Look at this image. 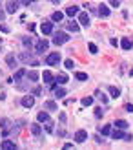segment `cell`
<instances>
[{"label":"cell","instance_id":"1","mask_svg":"<svg viewBox=\"0 0 133 150\" xmlns=\"http://www.w3.org/2000/svg\"><path fill=\"white\" fill-rule=\"evenodd\" d=\"M20 61L22 62H26V64H31V66H38V59H35L29 51H26V53H20Z\"/></svg>","mask_w":133,"mask_h":150},{"label":"cell","instance_id":"2","mask_svg":"<svg viewBox=\"0 0 133 150\" xmlns=\"http://www.w3.org/2000/svg\"><path fill=\"white\" fill-rule=\"evenodd\" d=\"M69 40V35L64 33V31H57L55 33V39H53V44H57V46H62V44H66Z\"/></svg>","mask_w":133,"mask_h":150},{"label":"cell","instance_id":"3","mask_svg":"<svg viewBox=\"0 0 133 150\" xmlns=\"http://www.w3.org/2000/svg\"><path fill=\"white\" fill-rule=\"evenodd\" d=\"M18 7H20V2H18V0H7L6 11H7V13H17Z\"/></svg>","mask_w":133,"mask_h":150},{"label":"cell","instance_id":"4","mask_svg":"<svg viewBox=\"0 0 133 150\" xmlns=\"http://www.w3.org/2000/svg\"><path fill=\"white\" fill-rule=\"evenodd\" d=\"M60 62V53H49L48 57H46V64L48 66H55V64H58Z\"/></svg>","mask_w":133,"mask_h":150},{"label":"cell","instance_id":"5","mask_svg":"<svg viewBox=\"0 0 133 150\" xmlns=\"http://www.w3.org/2000/svg\"><path fill=\"white\" fill-rule=\"evenodd\" d=\"M97 13H99V17H102V18H108L109 15H111V9L106 6V4H100L99 7H97Z\"/></svg>","mask_w":133,"mask_h":150},{"label":"cell","instance_id":"6","mask_svg":"<svg viewBox=\"0 0 133 150\" xmlns=\"http://www.w3.org/2000/svg\"><path fill=\"white\" fill-rule=\"evenodd\" d=\"M20 104H22L24 108H31L33 104H35V97H33V93H29V95H26V97H22Z\"/></svg>","mask_w":133,"mask_h":150},{"label":"cell","instance_id":"7","mask_svg":"<svg viewBox=\"0 0 133 150\" xmlns=\"http://www.w3.org/2000/svg\"><path fill=\"white\" fill-rule=\"evenodd\" d=\"M42 79H44V82H46V84H49L51 88H55V77H53V73H51V71H44L42 73Z\"/></svg>","mask_w":133,"mask_h":150},{"label":"cell","instance_id":"8","mask_svg":"<svg viewBox=\"0 0 133 150\" xmlns=\"http://www.w3.org/2000/svg\"><path fill=\"white\" fill-rule=\"evenodd\" d=\"M49 48V42L46 40V39H40L38 42H36V46H35V50H36V53H44Z\"/></svg>","mask_w":133,"mask_h":150},{"label":"cell","instance_id":"9","mask_svg":"<svg viewBox=\"0 0 133 150\" xmlns=\"http://www.w3.org/2000/svg\"><path fill=\"white\" fill-rule=\"evenodd\" d=\"M40 31L44 35H51V33H53V24H51V22H42V24H40Z\"/></svg>","mask_w":133,"mask_h":150},{"label":"cell","instance_id":"10","mask_svg":"<svg viewBox=\"0 0 133 150\" xmlns=\"http://www.w3.org/2000/svg\"><path fill=\"white\" fill-rule=\"evenodd\" d=\"M75 141L77 143H84V141H88V132L86 130H77L75 132Z\"/></svg>","mask_w":133,"mask_h":150},{"label":"cell","instance_id":"11","mask_svg":"<svg viewBox=\"0 0 133 150\" xmlns=\"http://www.w3.org/2000/svg\"><path fill=\"white\" fill-rule=\"evenodd\" d=\"M6 62H7V66H9V68H13V70H15V68L18 66V59L15 57V55H11V53H9V55H6Z\"/></svg>","mask_w":133,"mask_h":150},{"label":"cell","instance_id":"12","mask_svg":"<svg viewBox=\"0 0 133 150\" xmlns=\"http://www.w3.org/2000/svg\"><path fill=\"white\" fill-rule=\"evenodd\" d=\"M26 75H27L26 68H17V71H15V77H13V81H15V82H20V81H22V77H26Z\"/></svg>","mask_w":133,"mask_h":150},{"label":"cell","instance_id":"13","mask_svg":"<svg viewBox=\"0 0 133 150\" xmlns=\"http://www.w3.org/2000/svg\"><path fill=\"white\" fill-rule=\"evenodd\" d=\"M0 126H2L4 136H7V134L11 132V121H9V119H2V121H0Z\"/></svg>","mask_w":133,"mask_h":150},{"label":"cell","instance_id":"14","mask_svg":"<svg viewBox=\"0 0 133 150\" xmlns=\"http://www.w3.org/2000/svg\"><path fill=\"white\" fill-rule=\"evenodd\" d=\"M78 24L88 28V26H90V15H88V13H80L78 15Z\"/></svg>","mask_w":133,"mask_h":150},{"label":"cell","instance_id":"15","mask_svg":"<svg viewBox=\"0 0 133 150\" xmlns=\"http://www.w3.org/2000/svg\"><path fill=\"white\" fill-rule=\"evenodd\" d=\"M126 130H122V128H115V130H111V134H109V136H111L113 139H124L126 137V134H124Z\"/></svg>","mask_w":133,"mask_h":150},{"label":"cell","instance_id":"16","mask_svg":"<svg viewBox=\"0 0 133 150\" xmlns=\"http://www.w3.org/2000/svg\"><path fill=\"white\" fill-rule=\"evenodd\" d=\"M66 28H68L69 31H73V33H78L80 24H78V22H75V20H69V22H66Z\"/></svg>","mask_w":133,"mask_h":150},{"label":"cell","instance_id":"17","mask_svg":"<svg viewBox=\"0 0 133 150\" xmlns=\"http://www.w3.org/2000/svg\"><path fill=\"white\" fill-rule=\"evenodd\" d=\"M0 148H2V150H15V148H17V145H15V141L6 139V141H2V145H0Z\"/></svg>","mask_w":133,"mask_h":150},{"label":"cell","instance_id":"18","mask_svg":"<svg viewBox=\"0 0 133 150\" xmlns=\"http://www.w3.org/2000/svg\"><path fill=\"white\" fill-rule=\"evenodd\" d=\"M128 121H124V119H117L115 121V128H122V130H128Z\"/></svg>","mask_w":133,"mask_h":150},{"label":"cell","instance_id":"19","mask_svg":"<svg viewBox=\"0 0 133 150\" xmlns=\"http://www.w3.org/2000/svg\"><path fill=\"white\" fill-rule=\"evenodd\" d=\"M31 132H33V136H40V134H42V126L38 123H33L31 125Z\"/></svg>","mask_w":133,"mask_h":150},{"label":"cell","instance_id":"20","mask_svg":"<svg viewBox=\"0 0 133 150\" xmlns=\"http://www.w3.org/2000/svg\"><path fill=\"white\" fill-rule=\"evenodd\" d=\"M77 13H78V7L77 6H69L68 9H66V15H68V17H75Z\"/></svg>","mask_w":133,"mask_h":150},{"label":"cell","instance_id":"21","mask_svg":"<svg viewBox=\"0 0 133 150\" xmlns=\"http://www.w3.org/2000/svg\"><path fill=\"white\" fill-rule=\"evenodd\" d=\"M38 77H40V75H38V71H35V70H31V71H27V79H29V81H33V82H36V81H38Z\"/></svg>","mask_w":133,"mask_h":150},{"label":"cell","instance_id":"22","mask_svg":"<svg viewBox=\"0 0 133 150\" xmlns=\"http://www.w3.org/2000/svg\"><path fill=\"white\" fill-rule=\"evenodd\" d=\"M36 119H38V123H48L49 121V114H48V112H40Z\"/></svg>","mask_w":133,"mask_h":150},{"label":"cell","instance_id":"23","mask_svg":"<svg viewBox=\"0 0 133 150\" xmlns=\"http://www.w3.org/2000/svg\"><path fill=\"white\" fill-rule=\"evenodd\" d=\"M62 18H64V13H60V11H55L51 15V20L53 22H62Z\"/></svg>","mask_w":133,"mask_h":150},{"label":"cell","instance_id":"24","mask_svg":"<svg viewBox=\"0 0 133 150\" xmlns=\"http://www.w3.org/2000/svg\"><path fill=\"white\" fill-rule=\"evenodd\" d=\"M44 108L55 112V110H57V103H55V101H46V103H44Z\"/></svg>","mask_w":133,"mask_h":150},{"label":"cell","instance_id":"25","mask_svg":"<svg viewBox=\"0 0 133 150\" xmlns=\"http://www.w3.org/2000/svg\"><path fill=\"white\" fill-rule=\"evenodd\" d=\"M102 136H109L111 134V125H104V126H100V130H99Z\"/></svg>","mask_w":133,"mask_h":150},{"label":"cell","instance_id":"26","mask_svg":"<svg viewBox=\"0 0 133 150\" xmlns=\"http://www.w3.org/2000/svg\"><path fill=\"white\" fill-rule=\"evenodd\" d=\"M55 81L58 82V84H64V82H68V75H66V73H58L55 77Z\"/></svg>","mask_w":133,"mask_h":150},{"label":"cell","instance_id":"27","mask_svg":"<svg viewBox=\"0 0 133 150\" xmlns=\"http://www.w3.org/2000/svg\"><path fill=\"white\" fill-rule=\"evenodd\" d=\"M120 46H122V50H131L133 42H131L130 39H122V40H120Z\"/></svg>","mask_w":133,"mask_h":150},{"label":"cell","instance_id":"28","mask_svg":"<svg viewBox=\"0 0 133 150\" xmlns=\"http://www.w3.org/2000/svg\"><path fill=\"white\" fill-rule=\"evenodd\" d=\"M108 90H109V95H111V97H115V99H117V97L120 95V90L117 88V86H109Z\"/></svg>","mask_w":133,"mask_h":150},{"label":"cell","instance_id":"29","mask_svg":"<svg viewBox=\"0 0 133 150\" xmlns=\"http://www.w3.org/2000/svg\"><path fill=\"white\" fill-rule=\"evenodd\" d=\"M55 90V97H57V99H62V97L66 95V90L64 88H53Z\"/></svg>","mask_w":133,"mask_h":150},{"label":"cell","instance_id":"30","mask_svg":"<svg viewBox=\"0 0 133 150\" xmlns=\"http://www.w3.org/2000/svg\"><path fill=\"white\" fill-rule=\"evenodd\" d=\"M22 44H24L26 48H31L33 46V40L29 39V37H22Z\"/></svg>","mask_w":133,"mask_h":150},{"label":"cell","instance_id":"31","mask_svg":"<svg viewBox=\"0 0 133 150\" xmlns=\"http://www.w3.org/2000/svg\"><path fill=\"white\" fill-rule=\"evenodd\" d=\"M95 95H97V97H99V99H100L102 103H104V104L108 103V97H106L104 93H102V92H100V90H97V93H95Z\"/></svg>","mask_w":133,"mask_h":150},{"label":"cell","instance_id":"32","mask_svg":"<svg viewBox=\"0 0 133 150\" xmlns=\"http://www.w3.org/2000/svg\"><path fill=\"white\" fill-rule=\"evenodd\" d=\"M75 77H77L78 81H88V73H82V71H77V73H75Z\"/></svg>","mask_w":133,"mask_h":150},{"label":"cell","instance_id":"33","mask_svg":"<svg viewBox=\"0 0 133 150\" xmlns=\"http://www.w3.org/2000/svg\"><path fill=\"white\" fill-rule=\"evenodd\" d=\"M82 104H84V106H91V104H93V97H84Z\"/></svg>","mask_w":133,"mask_h":150},{"label":"cell","instance_id":"34","mask_svg":"<svg viewBox=\"0 0 133 150\" xmlns=\"http://www.w3.org/2000/svg\"><path fill=\"white\" fill-rule=\"evenodd\" d=\"M102 115H104V112H102V108H100V106H97V108H95V117L100 119Z\"/></svg>","mask_w":133,"mask_h":150},{"label":"cell","instance_id":"35","mask_svg":"<svg viewBox=\"0 0 133 150\" xmlns=\"http://www.w3.org/2000/svg\"><path fill=\"white\" fill-rule=\"evenodd\" d=\"M44 128H46V132H48V134H51V132H53V123H51V121H48Z\"/></svg>","mask_w":133,"mask_h":150},{"label":"cell","instance_id":"36","mask_svg":"<svg viewBox=\"0 0 133 150\" xmlns=\"http://www.w3.org/2000/svg\"><path fill=\"white\" fill-rule=\"evenodd\" d=\"M64 64H66V68H68V70H73V68H75V64H73L71 59H68V61H66Z\"/></svg>","mask_w":133,"mask_h":150},{"label":"cell","instance_id":"37","mask_svg":"<svg viewBox=\"0 0 133 150\" xmlns=\"http://www.w3.org/2000/svg\"><path fill=\"white\" fill-rule=\"evenodd\" d=\"M0 31H2V33H9L11 29H9V26H6V24H0Z\"/></svg>","mask_w":133,"mask_h":150},{"label":"cell","instance_id":"38","mask_svg":"<svg viewBox=\"0 0 133 150\" xmlns=\"http://www.w3.org/2000/svg\"><path fill=\"white\" fill-rule=\"evenodd\" d=\"M88 48H90V51H91V53H97V51H99V48L95 46L93 42H91V44H90V46H88Z\"/></svg>","mask_w":133,"mask_h":150},{"label":"cell","instance_id":"39","mask_svg":"<svg viewBox=\"0 0 133 150\" xmlns=\"http://www.w3.org/2000/svg\"><path fill=\"white\" fill-rule=\"evenodd\" d=\"M40 93H42V88H40V86H36V88L33 90V95H40Z\"/></svg>","mask_w":133,"mask_h":150},{"label":"cell","instance_id":"40","mask_svg":"<svg viewBox=\"0 0 133 150\" xmlns=\"http://www.w3.org/2000/svg\"><path fill=\"white\" fill-rule=\"evenodd\" d=\"M119 4H120V0H111V6L113 7H119Z\"/></svg>","mask_w":133,"mask_h":150},{"label":"cell","instance_id":"41","mask_svg":"<svg viewBox=\"0 0 133 150\" xmlns=\"http://www.w3.org/2000/svg\"><path fill=\"white\" fill-rule=\"evenodd\" d=\"M126 110L130 112V114H133V104H126Z\"/></svg>","mask_w":133,"mask_h":150},{"label":"cell","instance_id":"42","mask_svg":"<svg viewBox=\"0 0 133 150\" xmlns=\"http://www.w3.org/2000/svg\"><path fill=\"white\" fill-rule=\"evenodd\" d=\"M35 2V0H22V4H24V6H29V4H33Z\"/></svg>","mask_w":133,"mask_h":150},{"label":"cell","instance_id":"43","mask_svg":"<svg viewBox=\"0 0 133 150\" xmlns=\"http://www.w3.org/2000/svg\"><path fill=\"white\" fill-rule=\"evenodd\" d=\"M6 18V11H2V9H0V22H2Z\"/></svg>","mask_w":133,"mask_h":150},{"label":"cell","instance_id":"44","mask_svg":"<svg viewBox=\"0 0 133 150\" xmlns=\"http://www.w3.org/2000/svg\"><path fill=\"white\" fill-rule=\"evenodd\" d=\"M60 121L66 123V114H64V112H60Z\"/></svg>","mask_w":133,"mask_h":150},{"label":"cell","instance_id":"45","mask_svg":"<svg viewBox=\"0 0 133 150\" xmlns=\"http://www.w3.org/2000/svg\"><path fill=\"white\" fill-rule=\"evenodd\" d=\"M124 139H126V141H133V136H131V134H126V137H124Z\"/></svg>","mask_w":133,"mask_h":150},{"label":"cell","instance_id":"46","mask_svg":"<svg viewBox=\"0 0 133 150\" xmlns=\"http://www.w3.org/2000/svg\"><path fill=\"white\" fill-rule=\"evenodd\" d=\"M49 2H53V4H60L62 0H49Z\"/></svg>","mask_w":133,"mask_h":150},{"label":"cell","instance_id":"47","mask_svg":"<svg viewBox=\"0 0 133 150\" xmlns=\"http://www.w3.org/2000/svg\"><path fill=\"white\" fill-rule=\"evenodd\" d=\"M0 44H2V37H0Z\"/></svg>","mask_w":133,"mask_h":150},{"label":"cell","instance_id":"48","mask_svg":"<svg viewBox=\"0 0 133 150\" xmlns=\"http://www.w3.org/2000/svg\"><path fill=\"white\" fill-rule=\"evenodd\" d=\"M0 2H2V0H0Z\"/></svg>","mask_w":133,"mask_h":150}]
</instances>
